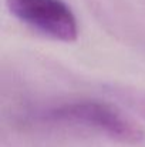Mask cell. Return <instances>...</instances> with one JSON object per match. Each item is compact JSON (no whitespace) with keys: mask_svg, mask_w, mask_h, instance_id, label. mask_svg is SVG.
Segmentation results:
<instances>
[{"mask_svg":"<svg viewBox=\"0 0 145 147\" xmlns=\"http://www.w3.org/2000/svg\"><path fill=\"white\" fill-rule=\"evenodd\" d=\"M9 11L36 32L60 42H73L78 24L64 0H6Z\"/></svg>","mask_w":145,"mask_h":147,"instance_id":"7a4b0ae2","label":"cell"},{"mask_svg":"<svg viewBox=\"0 0 145 147\" xmlns=\"http://www.w3.org/2000/svg\"><path fill=\"white\" fill-rule=\"evenodd\" d=\"M31 120L54 126H77L96 130L122 143H140L142 129L118 109L97 100H74L39 110Z\"/></svg>","mask_w":145,"mask_h":147,"instance_id":"6da1fadb","label":"cell"},{"mask_svg":"<svg viewBox=\"0 0 145 147\" xmlns=\"http://www.w3.org/2000/svg\"><path fill=\"white\" fill-rule=\"evenodd\" d=\"M115 96L122 98L128 104H131L132 109H135L138 113H141L145 117V92L135 90V89H112Z\"/></svg>","mask_w":145,"mask_h":147,"instance_id":"3957f363","label":"cell"}]
</instances>
